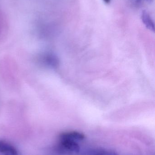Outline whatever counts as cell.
Masks as SVG:
<instances>
[{"instance_id": "cell-7", "label": "cell", "mask_w": 155, "mask_h": 155, "mask_svg": "<svg viewBox=\"0 0 155 155\" xmlns=\"http://www.w3.org/2000/svg\"><path fill=\"white\" fill-rule=\"evenodd\" d=\"M111 0H103L104 2L106 4L110 3Z\"/></svg>"}, {"instance_id": "cell-6", "label": "cell", "mask_w": 155, "mask_h": 155, "mask_svg": "<svg viewBox=\"0 0 155 155\" xmlns=\"http://www.w3.org/2000/svg\"><path fill=\"white\" fill-rule=\"evenodd\" d=\"M133 1L135 3H139L141 2L142 0H133ZM147 1H148V2H151L152 0H147Z\"/></svg>"}, {"instance_id": "cell-2", "label": "cell", "mask_w": 155, "mask_h": 155, "mask_svg": "<svg viewBox=\"0 0 155 155\" xmlns=\"http://www.w3.org/2000/svg\"><path fill=\"white\" fill-rule=\"evenodd\" d=\"M85 135L77 132L63 133L59 136V140H69L74 141H82L85 138Z\"/></svg>"}, {"instance_id": "cell-1", "label": "cell", "mask_w": 155, "mask_h": 155, "mask_svg": "<svg viewBox=\"0 0 155 155\" xmlns=\"http://www.w3.org/2000/svg\"><path fill=\"white\" fill-rule=\"evenodd\" d=\"M56 149L58 153L63 155H75L80 152V146L77 143L69 140H59Z\"/></svg>"}, {"instance_id": "cell-4", "label": "cell", "mask_w": 155, "mask_h": 155, "mask_svg": "<svg viewBox=\"0 0 155 155\" xmlns=\"http://www.w3.org/2000/svg\"><path fill=\"white\" fill-rule=\"evenodd\" d=\"M81 155H118L115 152L104 149H91L82 153Z\"/></svg>"}, {"instance_id": "cell-3", "label": "cell", "mask_w": 155, "mask_h": 155, "mask_svg": "<svg viewBox=\"0 0 155 155\" xmlns=\"http://www.w3.org/2000/svg\"><path fill=\"white\" fill-rule=\"evenodd\" d=\"M0 153L3 155H18L16 148L11 144L0 140Z\"/></svg>"}, {"instance_id": "cell-5", "label": "cell", "mask_w": 155, "mask_h": 155, "mask_svg": "<svg viewBox=\"0 0 155 155\" xmlns=\"http://www.w3.org/2000/svg\"><path fill=\"white\" fill-rule=\"evenodd\" d=\"M141 18L144 24L148 29L154 31V24L149 14L146 11H143L142 13Z\"/></svg>"}]
</instances>
